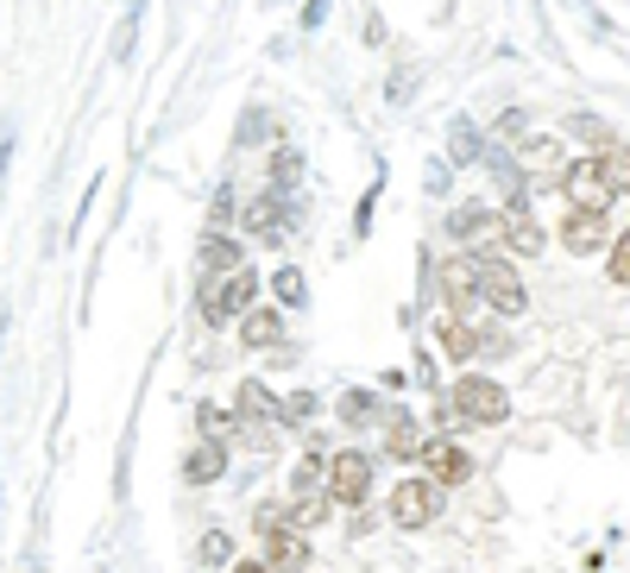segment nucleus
<instances>
[{
    "instance_id": "obj_2",
    "label": "nucleus",
    "mask_w": 630,
    "mask_h": 573,
    "mask_svg": "<svg viewBox=\"0 0 630 573\" xmlns=\"http://www.w3.org/2000/svg\"><path fill=\"white\" fill-rule=\"evenodd\" d=\"M442 504H448V485H435L428 473L403 479V485H391V498H385V517L398 529H428L435 517H442Z\"/></svg>"
},
{
    "instance_id": "obj_6",
    "label": "nucleus",
    "mask_w": 630,
    "mask_h": 573,
    "mask_svg": "<svg viewBox=\"0 0 630 573\" xmlns=\"http://www.w3.org/2000/svg\"><path fill=\"white\" fill-rule=\"evenodd\" d=\"M442 302H448L454 316H479V302H485V284H479V252H448L442 259Z\"/></svg>"
},
{
    "instance_id": "obj_7",
    "label": "nucleus",
    "mask_w": 630,
    "mask_h": 573,
    "mask_svg": "<svg viewBox=\"0 0 630 573\" xmlns=\"http://www.w3.org/2000/svg\"><path fill=\"white\" fill-rule=\"evenodd\" d=\"M479 284H485V309H492V316H524L529 309L524 277H517V265L499 259V252H479Z\"/></svg>"
},
{
    "instance_id": "obj_12",
    "label": "nucleus",
    "mask_w": 630,
    "mask_h": 573,
    "mask_svg": "<svg viewBox=\"0 0 630 573\" xmlns=\"http://www.w3.org/2000/svg\"><path fill=\"white\" fill-rule=\"evenodd\" d=\"M265 561H272V573H302L309 568V529L297 524L265 529Z\"/></svg>"
},
{
    "instance_id": "obj_20",
    "label": "nucleus",
    "mask_w": 630,
    "mask_h": 573,
    "mask_svg": "<svg viewBox=\"0 0 630 573\" xmlns=\"http://www.w3.org/2000/svg\"><path fill=\"white\" fill-rule=\"evenodd\" d=\"M277 202H290V196H284V190H265V196H252L247 208H240V221H247L252 233L277 240V233H284V221H277Z\"/></svg>"
},
{
    "instance_id": "obj_13",
    "label": "nucleus",
    "mask_w": 630,
    "mask_h": 573,
    "mask_svg": "<svg viewBox=\"0 0 630 573\" xmlns=\"http://www.w3.org/2000/svg\"><path fill=\"white\" fill-rule=\"evenodd\" d=\"M240 347H247V353L284 347V309H277V302H259V309L240 316Z\"/></svg>"
},
{
    "instance_id": "obj_18",
    "label": "nucleus",
    "mask_w": 630,
    "mask_h": 573,
    "mask_svg": "<svg viewBox=\"0 0 630 573\" xmlns=\"http://www.w3.org/2000/svg\"><path fill=\"white\" fill-rule=\"evenodd\" d=\"M233 410H240V423H272V416H277L272 385H259V378H240V391H233Z\"/></svg>"
},
{
    "instance_id": "obj_14",
    "label": "nucleus",
    "mask_w": 630,
    "mask_h": 573,
    "mask_svg": "<svg viewBox=\"0 0 630 573\" xmlns=\"http://www.w3.org/2000/svg\"><path fill=\"white\" fill-rule=\"evenodd\" d=\"M499 240H504V252H542V221L529 215V202H504Z\"/></svg>"
},
{
    "instance_id": "obj_15",
    "label": "nucleus",
    "mask_w": 630,
    "mask_h": 573,
    "mask_svg": "<svg viewBox=\"0 0 630 573\" xmlns=\"http://www.w3.org/2000/svg\"><path fill=\"white\" fill-rule=\"evenodd\" d=\"M215 479H227V442L202 435L196 448L183 454V485H215Z\"/></svg>"
},
{
    "instance_id": "obj_4",
    "label": "nucleus",
    "mask_w": 630,
    "mask_h": 573,
    "mask_svg": "<svg viewBox=\"0 0 630 573\" xmlns=\"http://www.w3.org/2000/svg\"><path fill=\"white\" fill-rule=\"evenodd\" d=\"M561 196H568V208H599V215H611V202L625 196V190L611 183L605 158H574L568 176H561Z\"/></svg>"
},
{
    "instance_id": "obj_32",
    "label": "nucleus",
    "mask_w": 630,
    "mask_h": 573,
    "mask_svg": "<svg viewBox=\"0 0 630 573\" xmlns=\"http://www.w3.org/2000/svg\"><path fill=\"white\" fill-rule=\"evenodd\" d=\"M605 171H611V183H618V190H630V151L625 146L605 151Z\"/></svg>"
},
{
    "instance_id": "obj_31",
    "label": "nucleus",
    "mask_w": 630,
    "mask_h": 573,
    "mask_svg": "<svg viewBox=\"0 0 630 573\" xmlns=\"http://www.w3.org/2000/svg\"><path fill=\"white\" fill-rule=\"evenodd\" d=\"M309 416H316V398H309V391H290V398L277 403V423H290V428H302Z\"/></svg>"
},
{
    "instance_id": "obj_21",
    "label": "nucleus",
    "mask_w": 630,
    "mask_h": 573,
    "mask_svg": "<svg viewBox=\"0 0 630 573\" xmlns=\"http://www.w3.org/2000/svg\"><path fill=\"white\" fill-rule=\"evenodd\" d=\"M385 460H423V435H416L410 416H391V428H385Z\"/></svg>"
},
{
    "instance_id": "obj_5",
    "label": "nucleus",
    "mask_w": 630,
    "mask_h": 573,
    "mask_svg": "<svg viewBox=\"0 0 630 573\" xmlns=\"http://www.w3.org/2000/svg\"><path fill=\"white\" fill-rule=\"evenodd\" d=\"M373 479H378V460L366 448L328 454V492H334V504H366L373 498Z\"/></svg>"
},
{
    "instance_id": "obj_1",
    "label": "nucleus",
    "mask_w": 630,
    "mask_h": 573,
    "mask_svg": "<svg viewBox=\"0 0 630 573\" xmlns=\"http://www.w3.org/2000/svg\"><path fill=\"white\" fill-rule=\"evenodd\" d=\"M259 272L252 265H240V272H202V322L208 328H227V322H240L247 309H259Z\"/></svg>"
},
{
    "instance_id": "obj_19",
    "label": "nucleus",
    "mask_w": 630,
    "mask_h": 573,
    "mask_svg": "<svg viewBox=\"0 0 630 573\" xmlns=\"http://www.w3.org/2000/svg\"><path fill=\"white\" fill-rule=\"evenodd\" d=\"M196 428L208 435V442H233V435H240V410H233V403L202 398L196 403Z\"/></svg>"
},
{
    "instance_id": "obj_33",
    "label": "nucleus",
    "mask_w": 630,
    "mask_h": 573,
    "mask_svg": "<svg viewBox=\"0 0 630 573\" xmlns=\"http://www.w3.org/2000/svg\"><path fill=\"white\" fill-rule=\"evenodd\" d=\"M322 13H328V0H309V7H302V32H316V25H322Z\"/></svg>"
},
{
    "instance_id": "obj_16",
    "label": "nucleus",
    "mask_w": 630,
    "mask_h": 573,
    "mask_svg": "<svg viewBox=\"0 0 630 573\" xmlns=\"http://www.w3.org/2000/svg\"><path fill=\"white\" fill-rule=\"evenodd\" d=\"M504 221V208H485V202H460L448 215V233L454 240H485V233H499Z\"/></svg>"
},
{
    "instance_id": "obj_30",
    "label": "nucleus",
    "mask_w": 630,
    "mask_h": 573,
    "mask_svg": "<svg viewBox=\"0 0 630 573\" xmlns=\"http://www.w3.org/2000/svg\"><path fill=\"white\" fill-rule=\"evenodd\" d=\"M233 215H240V196H233V183H221V190H215V202H208V233H221Z\"/></svg>"
},
{
    "instance_id": "obj_23",
    "label": "nucleus",
    "mask_w": 630,
    "mask_h": 573,
    "mask_svg": "<svg viewBox=\"0 0 630 573\" xmlns=\"http://www.w3.org/2000/svg\"><path fill=\"white\" fill-rule=\"evenodd\" d=\"M272 297H277V309H302V302H309V277H302L297 265H277V272H272Z\"/></svg>"
},
{
    "instance_id": "obj_24",
    "label": "nucleus",
    "mask_w": 630,
    "mask_h": 573,
    "mask_svg": "<svg viewBox=\"0 0 630 573\" xmlns=\"http://www.w3.org/2000/svg\"><path fill=\"white\" fill-rule=\"evenodd\" d=\"M196 561H202V568H233L240 549H233V536H227V529H208V536L196 542Z\"/></svg>"
},
{
    "instance_id": "obj_10",
    "label": "nucleus",
    "mask_w": 630,
    "mask_h": 573,
    "mask_svg": "<svg viewBox=\"0 0 630 573\" xmlns=\"http://www.w3.org/2000/svg\"><path fill=\"white\" fill-rule=\"evenodd\" d=\"M423 467H428V479H435V485H448V492L479 473V460L460 448V442H423Z\"/></svg>"
},
{
    "instance_id": "obj_8",
    "label": "nucleus",
    "mask_w": 630,
    "mask_h": 573,
    "mask_svg": "<svg viewBox=\"0 0 630 573\" xmlns=\"http://www.w3.org/2000/svg\"><path fill=\"white\" fill-rule=\"evenodd\" d=\"M611 227H605V215L599 208H568L561 215V247L574 252V259H586V252H611Z\"/></svg>"
},
{
    "instance_id": "obj_29",
    "label": "nucleus",
    "mask_w": 630,
    "mask_h": 573,
    "mask_svg": "<svg viewBox=\"0 0 630 573\" xmlns=\"http://www.w3.org/2000/svg\"><path fill=\"white\" fill-rule=\"evenodd\" d=\"M605 277H611L618 290H630V227L611 240V252H605Z\"/></svg>"
},
{
    "instance_id": "obj_3",
    "label": "nucleus",
    "mask_w": 630,
    "mask_h": 573,
    "mask_svg": "<svg viewBox=\"0 0 630 573\" xmlns=\"http://www.w3.org/2000/svg\"><path fill=\"white\" fill-rule=\"evenodd\" d=\"M448 403H454V416H460V423H479V428H499L504 416H511L504 385H492V378H479V373L460 378V385L448 391Z\"/></svg>"
},
{
    "instance_id": "obj_26",
    "label": "nucleus",
    "mask_w": 630,
    "mask_h": 573,
    "mask_svg": "<svg viewBox=\"0 0 630 573\" xmlns=\"http://www.w3.org/2000/svg\"><path fill=\"white\" fill-rule=\"evenodd\" d=\"M448 158H454V164H473V158H485V139L473 133V121H454V133H448Z\"/></svg>"
},
{
    "instance_id": "obj_17",
    "label": "nucleus",
    "mask_w": 630,
    "mask_h": 573,
    "mask_svg": "<svg viewBox=\"0 0 630 573\" xmlns=\"http://www.w3.org/2000/svg\"><path fill=\"white\" fill-rule=\"evenodd\" d=\"M196 259H202V272H240L247 265V252H240V240L233 233H202V247H196Z\"/></svg>"
},
{
    "instance_id": "obj_27",
    "label": "nucleus",
    "mask_w": 630,
    "mask_h": 573,
    "mask_svg": "<svg viewBox=\"0 0 630 573\" xmlns=\"http://www.w3.org/2000/svg\"><path fill=\"white\" fill-rule=\"evenodd\" d=\"M328 511H334V492H302L297 511H290V524H297V529H316V524H328Z\"/></svg>"
},
{
    "instance_id": "obj_25",
    "label": "nucleus",
    "mask_w": 630,
    "mask_h": 573,
    "mask_svg": "<svg viewBox=\"0 0 630 573\" xmlns=\"http://www.w3.org/2000/svg\"><path fill=\"white\" fill-rule=\"evenodd\" d=\"M334 416H341L347 428H373V423H378V398H373V391H347Z\"/></svg>"
},
{
    "instance_id": "obj_9",
    "label": "nucleus",
    "mask_w": 630,
    "mask_h": 573,
    "mask_svg": "<svg viewBox=\"0 0 630 573\" xmlns=\"http://www.w3.org/2000/svg\"><path fill=\"white\" fill-rule=\"evenodd\" d=\"M435 341H442V353H448L454 366H473L479 353H485V341H492V334H485V328L473 322V316H442V322H435Z\"/></svg>"
},
{
    "instance_id": "obj_28",
    "label": "nucleus",
    "mask_w": 630,
    "mask_h": 573,
    "mask_svg": "<svg viewBox=\"0 0 630 573\" xmlns=\"http://www.w3.org/2000/svg\"><path fill=\"white\" fill-rule=\"evenodd\" d=\"M265 176H272V190H290V183L302 176V151L277 146V151H272V164H265Z\"/></svg>"
},
{
    "instance_id": "obj_22",
    "label": "nucleus",
    "mask_w": 630,
    "mask_h": 573,
    "mask_svg": "<svg viewBox=\"0 0 630 573\" xmlns=\"http://www.w3.org/2000/svg\"><path fill=\"white\" fill-rule=\"evenodd\" d=\"M568 133H574V139H586V146H593V158L618 151V133H611V126H605L599 114H574V121H568Z\"/></svg>"
},
{
    "instance_id": "obj_34",
    "label": "nucleus",
    "mask_w": 630,
    "mask_h": 573,
    "mask_svg": "<svg viewBox=\"0 0 630 573\" xmlns=\"http://www.w3.org/2000/svg\"><path fill=\"white\" fill-rule=\"evenodd\" d=\"M227 573H272V561H233Z\"/></svg>"
},
{
    "instance_id": "obj_11",
    "label": "nucleus",
    "mask_w": 630,
    "mask_h": 573,
    "mask_svg": "<svg viewBox=\"0 0 630 573\" xmlns=\"http://www.w3.org/2000/svg\"><path fill=\"white\" fill-rule=\"evenodd\" d=\"M568 164H574V158L561 151V139H524V146H517V171H524L529 183H561Z\"/></svg>"
}]
</instances>
